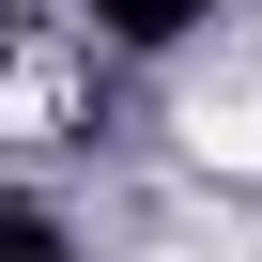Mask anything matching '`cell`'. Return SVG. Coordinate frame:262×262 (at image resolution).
Returning a JSON list of instances; mask_svg holds the SVG:
<instances>
[{
    "label": "cell",
    "mask_w": 262,
    "mask_h": 262,
    "mask_svg": "<svg viewBox=\"0 0 262 262\" xmlns=\"http://www.w3.org/2000/svg\"><path fill=\"white\" fill-rule=\"evenodd\" d=\"M185 155H201V170H262V93H216V77H201V93H185Z\"/></svg>",
    "instance_id": "cell-1"
}]
</instances>
